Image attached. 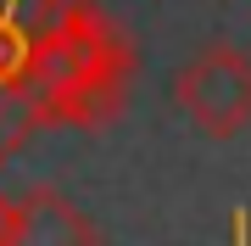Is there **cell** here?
I'll use <instances>...</instances> for the list:
<instances>
[{
    "instance_id": "5b68a950",
    "label": "cell",
    "mask_w": 251,
    "mask_h": 246,
    "mask_svg": "<svg viewBox=\"0 0 251 246\" xmlns=\"http://www.w3.org/2000/svg\"><path fill=\"white\" fill-rule=\"evenodd\" d=\"M234 246H251V219L246 213H234Z\"/></svg>"
},
{
    "instance_id": "277c9868",
    "label": "cell",
    "mask_w": 251,
    "mask_h": 246,
    "mask_svg": "<svg viewBox=\"0 0 251 246\" xmlns=\"http://www.w3.org/2000/svg\"><path fill=\"white\" fill-rule=\"evenodd\" d=\"M11 229H17V201L0 196V246H11Z\"/></svg>"
},
{
    "instance_id": "6da1fadb",
    "label": "cell",
    "mask_w": 251,
    "mask_h": 246,
    "mask_svg": "<svg viewBox=\"0 0 251 246\" xmlns=\"http://www.w3.org/2000/svg\"><path fill=\"white\" fill-rule=\"evenodd\" d=\"M134 84V45L100 6L62 0L34 34V67H28L23 101L39 123L100 129L128 107Z\"/></svg>"
},
{
    "instance_id": "7a4b0ae2",
    "label": "cell",
    "mask_w": 251,
    "mask_h": 246,
    "mask_svg": "<svg viewBox=\"0 0 251 246\" xmlns=\"http://www.w3.org/2000/svg\"><path fill=\"white\" fill-rule=\"evenodd\" d=\"M173 101L201 135L234 140L251 123V56L234 45H206L173 79Z\"/></svg>"
},
{
    "instance_id": "3957f363",
    "label": "cell",
    "mask_w": 251,
    "mask_h": 246,
    "mask_svg": "<svg viewBox=\"0 0 251 246\" xmlns=\"http://www.w3.org/2000/svg\"><path fill=\"white\" fill-rule=\"evenodd\" d=\"M11 246H100V229L84 219L56 185H34V191L17 201Z\"/></svg>"
}]
</instances>
